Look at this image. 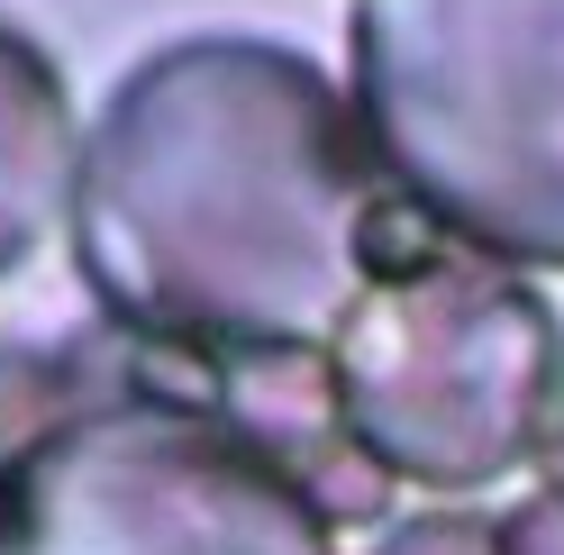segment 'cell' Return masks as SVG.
Returning <instances> with one entry per match:
<instances>
[{
  "mask_svg": "<svg viewBox=\"0 0 564 555\" xmlns=\"http://www.w3.org/2000/svg\"><path fill=\"white\" fill-rule=\"evenodd\" d=\"M382 155L356 91L273 37H173L83 128L74 264L137 346L319 356L373 283Z\"/></svg>",
  "mask_w": 564,
  "mask_h": 555,
  "instance_id": "obj_1",
  "label": "cell"
},
{
  "mask_svg": "<svg viewBox=\"0 0 564 555\" xmlns=\"http://www.w3.org/2000/svg\"><path fill=\"white\" fill-rule=\"evenodd\" d=\"M346 91L455 247L564 273V0H356Z\"/></svg>",
  "mask_w": 564,
  "mask_h": 555,
  "instance_id": "obj_2",
  "label": "cell"
},
{
  "mask_svg": "<svg viewBox=\"0 0 564 555\" xmlns=\"http://www.w3.org/2000/svg\"><path fill=\"white\" fill-rule=\"evenodd\" d=\"M356 456L419 492H482L538 456L564 383L555 309L474 247L382 264L328 337Z\"/></svg>",
  "mask_w": 564,
  "mask_h": 555,
  "instance_id": "obj_3",
  "label": "cell"
},
{
  "mask_svg": "<svg viewBox=\"0 0 564 555\" xmlns=\"http://www.w3.org/2000/svg\"><path fill=\"white\" fill-rule=\"evenodd\" d=\"M0 555H337V519L228 410L119 383L0 465Z\"/></svg>",
  "mask_w": 564,
  "mask_h": 555,
  "instance_id": "obj_4",
  "label": "cell"
},
{
  "mask_svg": "<svg viewBox=\"0 0 564 555\" xmlns=\"http://www.w3.org/2000/svg\"><path fill=\"white\" fill-rule=\"evenodd\" d=\"M74 173H83V119L64 91V64L0 19V283L74 219Z\"/></svg>",
  "mask_w": 564,
  "mask_h": 555,
  "instance_id": "obj_5",
  "label": "cell"
},
{
  "mask_svg": "<svg viewBox=\"0 0 564 555\" xmlns=\"http://www.w3.org/2000/svg\"><path fill=\"white\" fill-rule=\"evenodd\" d=\"M83 401H100V383H74L64 356H19V346H0V465H10L28 437H46L64 410H83Z\"/></svg>",
  "mask_w": 564,
  "mask_h": 555,
  "instance_id": "obj_6",
  "label": "cell"
},
{
  "mask_svg": "<svg viewBox=\"0 0 564 555\" xmlns=\"http://www.w3.org/2000/svg\"><path fill=\"white\" fill-rule=\"evenodd\" d=\"M373 555H501V529H482V519H455V510H437V519H401V529L382 537Z\"/></svg>",
  "mask_w": 564,
  "mask_h": 555,
  "instance_id": "obj_7",
  "label": "cell"
},
{
  "mask_svg": "<svg viewBox=\"0 0 564 555\" xmlns=\"http://www.w3.org/2000/svg\"><path fill=\"white\" fill-rule=\"evenodd\" d=\"M501 555H564V492H528L501 519Z\"/></svg>",
  "mask_w": 564,
  "mask_h": 555,
  "instance_id": "obj_8",
  "label": "cell"
}]
</instances>
